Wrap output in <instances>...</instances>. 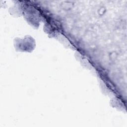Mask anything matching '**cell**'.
I'll use <instances>...</instances> for the list:
<instances>
[{"label":"cell","instance_id":"3957f363","mask_svg":"<svg viewBox=\"0 0 127 127\" xmlns=\"http://www.w3.org/2000/svg\"><path fill=\"white\" fill-rule=\"evenodd\" d=\"M24 7L20 3H16L11 6L8 11L9 13L14 17H19L23 15Z\"/></svg>","mask_w":127,"mask_h":127},{"label":"cell","instance_id":"5b68a950","mask_svg":"<svg viewBox=\"0 0 127 127\" xmlns=\"http://www.w3.org/2000/svg\"><path fill=\"white\" fill-rule=\"evenodd\" d=\"M110 104L112 107L115 108L119 110L124 111L126 110V108L124 103L120 100L116 98H114L112 99V100H111Z\"/></svg>","mask_w":127,"mask_h":127},{"label":"cell","instance_id":"6da1fadb","mask_svg":"<svg viewBox=\"0 0 127 127\" xmlns=\"http://www.w3.org/2000/svg\"><path fill=\"white\" fill-rule=\"evenodd\" d=\"M13 45L17 52L31 53L36 47V42L30 35H26L23 38H15L13 40Z\"/></svg>","mask_w":127,"mask_h":127},{"label":"cell","instance_id":"7a4b0ae2","mask_svg":"<svg viewBox=\"0 0 127 127\" xmlns=\"http://www.w3.org/2000/svg\"><path fill=\"white\" fill-rule=\"evenodd\" d=\"M23 17L27 22L34 29H37L40 25L41 17L39 12L33 7H24Z\"/></svg>","mask_w":127,"mask_h":127},{"label":"cell","instance_id":"277c9868","mask_svg":"<svg viewBox=\"0 0 127 127\" xmlns=\"http://www.w3.org/2000/svg\"><path fill=\"white\" fill-rule=\"evenodd\" d=\"M43 30L51 38H54L57 35V30L53 26L48 23L45 24L43 27Z\"/></svg>","mask_w":127,"mask_h":127}]
</instances>
